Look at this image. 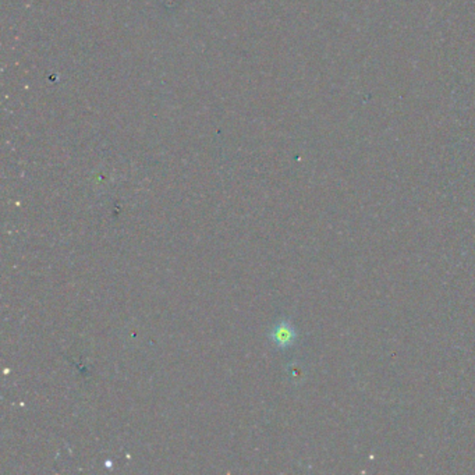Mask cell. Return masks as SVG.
I'll return each instance as SVG.
<instances>
[{
    "label": "cell",
    "instance_id": "6da1fadb",
    "mask_svg": "<svg viewBox=\"0 0 475 475\" xmlns=\"http://www.w3.org/2000/svg\"><path fill=\"white\" fill-rule=\"evenodd\" d=\"M269 339L278 349H289L296 343L297 332L289 321H279L271 331Z\"/></svg>",
    "mask_w": 475,
    "mask_h": 475
}]
</instances>
